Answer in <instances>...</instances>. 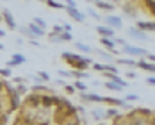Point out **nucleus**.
Masks as SVG:
<instances>
[{"label":"nucleus","mask_w":155,"mask_h":125,"mask_svg":"<svg viewBox=\"0 0 155 125\" xmlns=\"http://www.w3.org/2000/svg\"><path fill=\"white\" fill-rule=\"evenodd\" d=\"M62 61H66L70 66H73L75 70H86V68H89L93 61L89 59V57H84V56H77V54H73V52H62L61 54Z\"/></svg>","instance_id":"1"},{"label":"nucleus","mask_w":155,"mask_h":125,"mask_svg":"<svg viewBox=\"0 0 155 125\" xmlns=\"http://www.w3.org/2000/svg\"><path fill=\"white\" fill-rule=\"evenodd\" d=\"M123 52L127 56H132V57H137V59H144L148 56V52L141 47H136V45H125Z\"/></svg>","instance_id":"2"},{"label":"nucleus","mask_w":155,"mask_h":125,"mask_svg":"<svg viewBox=\"0 0 155 125\" xmlns=\"http://www.w3.org/2000/svg\"><path fill=\"white\" fill-rule=\"evenodd\" d=\"M23 104H25L27 107H32V109H38V107H41V95H39V93H31V95H27V98L23 100Z\"/></svg>","instance_id":"3"},{"label":"nucleus","mask_w":155,"mask_h":125,"mask_svg":"<svg viewBox=\"0 0 155 125\" xmlns=\"http://www.w3.org/2000/svg\"><path fill=\"white\" fill-rule=\"evenodd\" d=\"M104 22H105V25H107V27L114 29V31L123 27V22H121V18H120V16H114V15H107L105 18H104Z\"/></svg>","instance_id":"4"},{"label":"nucleus","mask_w":155,"mask_h":125,"mask_svg":"<svg viewBox=\"0 0 155 125\" xmlns=\"http://www.w3.org/2000/svg\"><path fill=\"white\" fill-rule=\"evenodd\" d=\"M128 34H130V38L139 39V41H148V39H150L148 32L141 31V29H137V27H130V29H128Z\"/></svg>","instance_id":"5"},{"label":"nucleus","mask_w":155,"mask_h":125,"mask_svg":"<svg viewBox=\"0 0 155 125\" xmlns=\"http://www.w3.org/2000/svg\"><path fill=\"white\" fill-rule=\"evenodd\" d=\"M2 20L5 22V25H7L11 31L18 29V25H16V22H15V16H13V13H11L9 9H4V11H2Z\"/></svg>","instance_id":"6"},{"label":"nucleus","mask_w":155,"mask_h":125,"mask_svg":"<svg viewBox=\"0 0 155 125\" xmlns=\"http://www.w3.org/2000/svg\"><path fill=\"white\" fill-rule=\"evenodd\" d=\"M66 13L71 16L75 22H80V23H82V22L86 20V15H84V13H80L77 7H68V5H66Z\"/></svg>","instance_id":"7"},{"label":"nucleus","mask_w":155,"mask_h":125,"mask_svg":"<svg viewBox=\"0 0 155 125\" xmlns=\"http://www.w3.org/2000/svg\"><path fill=\"white\" fill-rule=\"evenodd\" d=\"M137 68L143 70V72H152V73H155V62L144 61V59H137Z\"/></svg>","instance_id":"8"},{"label":"nucleus","mask_w":155,"mask_h":125,"mask_svg":"<svg viewBox=\"0 0 155 125\" xmlns=\"http://www.w3.org/2000/svg\"><path fill=\"white\" fill-rule=\"evenodd\" d=\"M25 56L23 54H13V57L7 61V68H13V66H18V64H21V62H25Z\"/></svg>","instance_id":"9"},{"label":"nucleus","mask_w":155,"mask_h":125,"mask_svg":"<svg viewBox=\"0 0 155 125\" xmlns=\"http://www.w3.org/2000/svg\"><path fill=\"white\" fill-rule=\"evenodd\" d=\"M96 32H98L102 38H114V29H110L107 25H98V27H96Z\"/></svg>","instance_id":"10"},{"label":"nucleus","mask_w":155,"mask_h":125,"mask_svg":"<svg viewBox=\"0 0 155 125\" xmlns=\"http://www.w3.org/2000/svg\"><path fill=\"white\" fill-rule=\"evenodd\" d=\"M137 29H141V31L144 32H155V22H137V25H136Z\"/></svg>","instance_id":"11"},{"label":"nucleus","mask_w":155,"mask_h":125,"mask_svg":"<svg viewBox=\"0 0 155 125\" xmlns=\"http://www.w3.org/2000/svg\"><path fill=\"white\" fill-rule=\"evenodd\" d=\"M94 5H96L98 9H102V11H107V13H112V11H114V7H116L112 2H104V0L94 2Z\"/></svg>","instance_id":"12"},{"label":"nucleus","mask_w":155,"mask_h":125,"mask_svg":"<svg viewBox=\"0 0 155 125\" xmlns=\"http://www.w3.org/2000/svg\"><path fill=\"white\" fill-rule=\"evenodd\" d=\"M29 29H31V32H32V38H41V36H45L47 34V31L45 29H41V27H38L34 22H32L31 25H27Z\"/></svg>","instance_id":"13"},{"label":"nucleus","mask_w":155,"mask_h":125,"mask_svg":"<svg viewBox=\"0 0 155 125\" xmlns=\"http://www.w3.org/2000/svg\"><path fill=\"white\" fill-rule=\"evenodd\" d=\"M105 77H107V80L118 82V84H120V86H123V88H127V86H128V84H127V82H125L123 79H121L120 75H118V73H110V72H105Z\"/></svg>","instance_id":"14"},{"label":"nucleus","mask_w":155,"mask_h":125,"mask_svg":"<svg viewBox=\"0 0 155 125\" xmlns=\"http://www.w3.org/2000/svg\"><path fill=\"white\" fill-rule=\"evenodd\" d=\"M116 64H125V66H137L136 59H130V57H120L116 59Z\"/></svg>","instance_id":"15"},{"label":"nucleus","mask_w":155,"mask_h":125,"mask_svg":"<svg viewBox=\"0 0 155 125\" xmlns=\"http://www.w3.org/2000/svg\"><path fill=\"white\" fill-rule=\"evenodd\" d=\"M104 86H105L107 90H110V91H121V90H123V86H120L118 82H112V80H105Z\"/></svg>","instance_id":"16"},{"label":"nucleus","mask_w":155,"mask_h":125,"mask_svg":"<svg viewBox=\"0 0 155 125\" xmlns=\"http://www.w3.org/2000/svg\"><path fill=\"white\" fill-rule=\"evenodd\" d=\"M96 54H98L104 61H107V62L114 61V59H112V52H109V50H107V52H105V50H96Z\"/></svg>","instance_id":"17"},{"label":"nucleus","mask_w":155,"mask_h":125,"mask_svg":"<svg viewBox=\"0 0 155 125\" xmlns=\"http://www.w3.org/2000/svg\"><path fill=\"white\" fill-rule=\"evenodd\" d=\"M75 48H78L80 52H84V54H89V52H93V48L89 47V45H86V43H80V41H77L75 43Z\"/></svg>","instance_id":"18"},{"label":"nucleus","mask_w":155,"mask_h":125,"mask_svg":"<svg viewBox=\"0 0 155 125\" xmlns=\"http://www.w3.org/2000/svg\"><path fill=\"white\" fill-rule=\"evenodd\" d=\"M71 75L77 79V80H82V79L87 77V73H86V70H71Z\"/></svg>","instance_id":"19"},{"label":"nucleus","mask_w":155,"mask_h":125,"mask_svg":"<svg viewBox=\"0 0 155 125\" xmlns=\"http://www.w3.org/2000/svg\"><path fill=\"white\" fill-rule=\"evenodd\" d=\"M47 5L52 7V9H66V5H62V4L55 2V0H47Z\"/></svg>","instance_id":"20"},{"label":"nucleus","mask_w":155,"mask_h":125,"mask_svg":"<svg viewBox=\"0 0 155 125\" xmlns=\"http://www.w3.org/2000/svg\"><path fill=\"white\" fill-rule=\"evenodd\" d=\"M91 116H93L94 120H102V118H105V111L93 109V111H91Z\"/></svg>","instance_id":"21"},{"label":"nucleus","mask_w":155,"mask_h":125,"mask_svg":"<svg viewBox=\"0 0 155 125\" xmlns=\"http://www.w3.org/2000/svg\"><path fill=\"white\" fill-rule=\"evenodd\" d=\"M118 116H120L118 109H114V107H110V109H105V118H118Z\"/></svg>","instance_id":"22"},{"label":"nucleus","mask_w":155,"mask_h":125,"mask_svg":"<svg viewBox=\"0 0 155 125\" xmlns=\"http://www.w3.org/2000/svg\"><path fill=\"white\" fill-rule=\"evenodd\" d=\"M73 86H75V90H77V91H80V93H86V91H87V86H86L82 80H77Z\"/></svg>","instance_id":"23"},{"label":"nucleus","mask_w":155,"mask_h":125,"mask_svg":"<svg viewBox=\"0 0 155 125\" xmlns=\"http://www.w3.org/2000/svg\"><path fill=\"white\" fill-rule=\"evenodd\" d=\"M91 66L94 72H105V62H93Z\"/></svg>","instance_id":"24"},{"label":"nucleus","mask_w":155,"mask_h":125,"mask_svg":"<svg viewBox=\"0 0 155 125\" xmlns=\"http://www.w3.org/2000/svg\"><path fill=\"white\" fill-rule=\"evenodd\" d=\"M121 9H123V11H125L128 16H134V15H136V11L130 7V4H123V5H121Z\"/></svg>","instance_id":"25"},{"label":"nucleus","mask_w":155,"mask_h":125,"mask_svg":"<svg viewBox=\"0 0 155 125\" xmlns=\"http://www.w3.org/2000/svg\"><path fill=\"white\" fill-rule=\"evenodd\" d=\"M59 38H61V41H71L73 39V36H71V32H62V34H59Z\"/></svg>","instance_id":"26"},{"label":"nucleus","mask_w":155,"mask_h":125,"mask_svg":"<svg viewBox=\"0 0 155 125\" xmlns=\"http://www.w3.org/2000/svg\"><path fill=\"white\" fill-rule=\"evenodd\" d=\"M34 23H36L38 27H41V29H45V31H47V22H45L43 18H34Z\"/></svg>","instance_id":"27"},{"label":"nucleus","mask_w":155,"mask_h":125,"mask_svg":"<svg viewBox=\"0 0 155 125\" xmlns=\"http://www.w3.org/2000/svg\"><path fill=\"white\" fill-rule=\"evenodd\" d=\"M105 72H110V73H118V66H114V64H109L105 62ZM104 72V73H105Z\"/></svg>","instance_id":"28"},{"label":"nucleus","mask_w":155,"mask_h":125,"mask_svg":"<svg viewBox=\"0 0 155 125\" xmlns=\"http://www.w3.org/2000/svg\"><path fill=\"white\" fill-rule=\"evenodd\" d=\"M0 77H11V68H0Z\"/></svg>","instance_id":"29"},{"label":"nucleus","mask_w":155,"mask_h":125,"mask_svg":"<svg viewBox=\"0 0 155 125\" xmlns=\"http://www.w3.org/2000/svg\"><path fill=\"white\" fill-rule=\"evenodd\" d=\"M64 91H66L68 95H73L77 90H75V86H68V84H64Z\"/></svg>","instance_id":"30"},{"label":"nucleus","mask_w":155,"mask_h":125,"mask_svg":"<svg viewBox=\"0 0 155 125\" xmlns=\"http://www.w3.org/2000/svg\"><path fill=\"white\" fill-rule=\"evenodd\" d=\"M87 15L91 16V18H94V20H100V16H98V13L94 11L93 7H89V9H87Z\"/></svg>","instance_id":"31"},{"label":"nucleus","mask_w":155,"mask_h":125,"mask_svg":"<svg viewBox=\"0 0 155 125\" xmlns=\"http://www.w3.org/2000/svg\"><path fill=\"white\" fill-rule=\"evenodd\" d=\"M38 75H39L41 79H43L45 82H47V80H50V75H48L47 72H38Z\"/></svg>","instance_id":"32"},{"label":"nucleus","mask_w":155,"mask_h":125,"mask_svg":"<svg viewBox=\"0 0 155 125\" xmlns=\"http://www.w3.org/2000/svg\"><path fill=\"white\" fill-rule=\"evenodd\" d=\"M16 91H18L20 95H25L29 90H27V86H18V88H16Z\"/></svg>","instance_id":"33"},{"label":"nucleus","mask_w":155,"mask_h":125,"mask_svg":"<svg viewBox=\"0 0 155 125\" xmlns=\"http://www.w3.org/2000/svg\"><path fill=\"white\" fill-rule=\"evenodd\" d=\"M137 98H139L137 95H127V98H125V100H127V102H136Z\"/></svg>","instance_id":"34"},{"label":"nucleus","mask_w":155,"mask_h":125,"mask_svg":"<svg viewBox=\"0 0 155 125\" xmlns=\"http://www.w3.org/2000/svg\"><path fill=\"white\" fill-rule=\"evenodd\" d=\"M116 45H121V47H125V45H128V43H127V39H123V38H116Z\"/></svg>","instance_id":"35"},{"label":"nucleus","mask_w":155,"mask_h":125,"mask_svg":"<svg viewBox=\"0 0 155 125\" xmlns=\"http://www.w3.org/2000/svg\"><path fill=\"white\" fill-rule=\"evenodd\" d=\"M146 84H148V86H155V77H152V75L146 77Z\"/></svg>","instance_id":"36"},{"label":"nucleus","mask_w":155,"mask_h":125,"mask_svg":"<svg viewBox=\"0 0 155 125\" xmlns=\"http://www.w3.org/2000/svg\"><path fill=\"white\" fill-rule=\"evenodd\" d=\"M146 59L150 62H155V54H152V52H148V56H146Z\"/></svg>","instance_id":"37"},{"label":"nucleus","mask_w":155,"mask_h":125,"mask_svg":"<svg viewBox=\"0 0 155 125\" xmlns=\"http://www.w3.org/2000/svg\"><path fill=\"white\" fill-rule=\"evenodd\" d=\"M59 75H61V77H70V75H71V72H64V70H59Z\"/></svg>","instance_id":"38"},{"label":"nucleus","mask_w":155,"mask_h":125,"mask_svg":"<svg viewBox=\"0 0 155 125\" xmlns=\"http://www.w3.org/2000/svg\"><path fill=\"white\" fill-rule=\"evenodd\" d=\"M66 4H68V7H77V4H75V0H64Z\"/></svg>","instance_id":"39"},{"label":"nucleus","mask_w":155,"mask_h":125,"mask_svg":"<svg viewBox=\"0 0 155 125\" xmlns=\"http://www.w3.org/2000/svg\"><path fill=\"white\" fill-rule=\"evenodd\" d=\"M127 77H128V79H136V77H137V73H136V72H128V73H127Z\"/></svg>","instance_id":"40"},{"label":"nucleus","mask_w":155,"mask_h":125,"mask_svg":"<svg viewBox=\"0 0 155 125\" xmlns=\"http://www.w3.org/2000/svg\"><path fill=\"white\" fill-rule=\"evenodd\" d=\"M62 27H64V31L66 32H71V25H70V23H64Z\"/></svg>","instance_id":"41"},{"label":"nucleus","mask_w":155,"mask_h":125,"mask_svg":"<svg viewBox=\"0 0 155 125\" xmlns=\"http://www.w3.org/2000/svg\"><path fill=\"white\" fill-rule=\"evenodd\" d=\"M5 86H7V84H5V82L0 79V91H4V90H5Z\"/></svg>","instance_id":"42"},{"label":"nucleus","mask_w":155,"mask_h":125,"mask_svg":"<svg viewBox=\"0 0 155 125\" xmlns=\"http://www.w3.org/2000/svg\"><path fill=\"white\" fill-rule=\"evenodd\" d=\"M4 36H5V32H4L2 29H0V38H4Z\"/></svg>","instance_id":"43"},{"label":"nucleus","mask_w":155,"mask_h":125,"mask_svg":"<svg viewBox=\"0 0 155 125\" xmlns=\"http://www.w3.org/2000/svg\"><path fill=\"white\" fill-rule=\"evenodd\" d=\"M0 50H5V48H4V45H2V43H0Z\"/></svg>","instance_id":"44"},{"label":"nucleus","mask_w":155,"mask_h":125,"mask_svg":"<svg viewBox=\"0 0 155 125\" xmlns=\"http://www.w3.org/2000/svg\"><path fill=\"white\" fill-rule=\"evenodd\" d=\"M107 2H112V4H114V2H118V0H107Z\"/></svg>","instance_id":"45"},{"label":"nucleus","mask_w":155,"mask_h":125,"mask_svg":"<svg viewBox=\"0 0 155 125\" xmlns=\"http://www.w3.org/2000/svg\"><path fill=\"white\" fill-rule=\"evenodd\" d=\"M0 20H2V16H0Z\"/></svg>","instance_id":"46"},{"label":"nucleus","mask_w":155,"mask_h":125,"mask_svg":"<svg viewBox=\"0 0 155 125\" xmlns=\"http://www.w3.org/2000/svg\"><path fill=\"white\" fill-rule=\"evenodd\" d=\"M94 2H98V0H94Z\"/></svg>","instance_id":"47"},{"label":"nucleus","mask_w":155,"mask_h":125,"mask_svg":"<svg viewBox=\"0 0 155 125\" xmlns=\"http://www.w3.org/2000/svg\"><path fill=\"white\" fill-rule=\"evenodd\" d=\"M45 2H47V0H45Z\"/></svg>","instance_id":"48"},{"label":"nucleus","mask_w":155,"mask_h":125,"mask_svg":"<svg viewBox=\"0 0 155 125\" xmlns=\"http://www.w3.org/2000/svg\"><path fill=\"white\" fill-rule=\"evenodd\" d=\"M144 2H146V0H144Z\"/></svg>","instance_id":"49"}]
</instances>
